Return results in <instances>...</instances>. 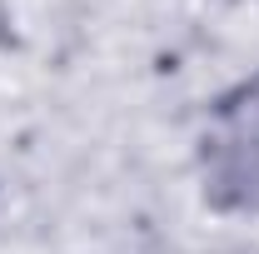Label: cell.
<instances>
[{
    "label": "cell",
    "instance_id": "obj_1",
    "mask_svg": "<svg viewBox=\"0 0 259 254\" xmlns=\"http://www.w3.org/2000/svg\"><path fill=\"white\" fill-rule=\"evenodd\" d=\"M194 185L209 215L259 220V70L204 105L194 130Z\"/></svg>",
    "mask_w": 259,
    "mask_h": 254
}]
</instances>
